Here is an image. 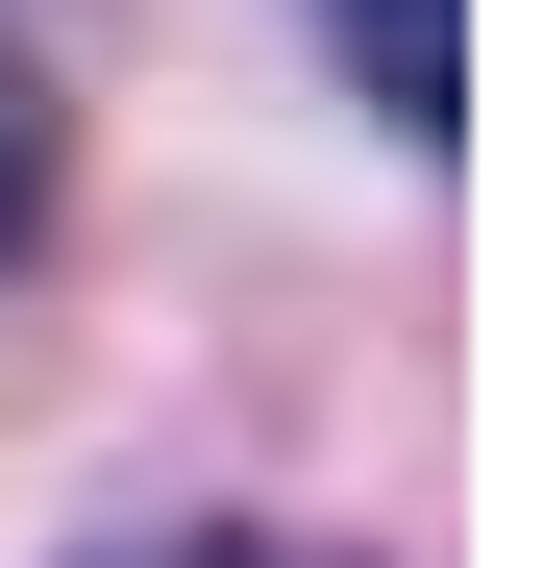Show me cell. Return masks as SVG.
<instances>
[{
    "label": "cell",
    "mask_w": 544,
    "mask_h": 568,
    "mask_svg": "<svg viewBox=\"0 0 544 568\" xmlns=\"http://www.w3.org/2000/svg\"><path fill=\"white\" fill-rule=\"evenodd\" d=\"M322 26H346V74H372V124H471V0H322Z\"/></svg>",
    "instance_id": "cell-1"
},
{
    "label": "cell",
    "mask_w": 544,
    "mask_h": 568,
    "mask_svg": "<svg viewBox=\"0 0 544 568\" xmlns=\"http://www.w3.org/2000/svg\"><path fill=\"white\" fill-rule=\"evenodd\" d=\"M50 199H74V100H50V50L0 26V272L50 247Z\"/></svg>",
    "instance_id": "cell-2"
},
{
    "label": "cell",
    "mask_w": 544,
    "mask_h": 568,
    "mask_svg": "<svg viewBox=\"0 0 544 568\" xmlns=\"http://www.w3.org/2000/svg\"><path fill=\"white\" fill-rule=\"evenodd\" d=\"M124 568H322V544H272V519H173V544H124Z\"/></svg>",
    "instance_id": "cell-3"
}]
</instances>
